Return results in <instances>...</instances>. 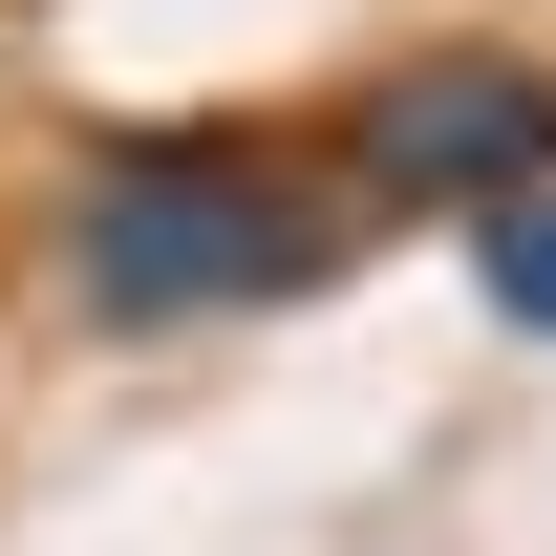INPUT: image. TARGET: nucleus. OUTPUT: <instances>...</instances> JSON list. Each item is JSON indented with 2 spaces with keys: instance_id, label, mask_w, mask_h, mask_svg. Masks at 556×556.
I'll return each mask as SVG.
<instances>
[{
  "instance_id": "nucleus-1",
  "label": "nucleus",
  "mask_w": 556,
  "mask_h": 556,
  "mask_svg": "<svg viewBox=\"0 0 556 556\" xmlns=\"http://www.w3.org/2000/svg\"><path fill=\"white\" fill-rule=\"evenodd\" d=\"M343 172H300L257 129H108L43 214V278H65L86 343H214V321H278L343 278Z\"/></svg>"
},
{
  "instance_id": "nucleus-2",
  "label": "nucleus",
  "mask_w": 556,
  "mask_h": 556,
  "mask_svg": "<svg viewBox=\"0 0 556 556\" xmlns=\"http://www.w3.org/2000/svg\"><path fill=\"white\" fill-rule=\"evenodd\" d=\"M321 172H343V214H535L556 193V65H514V43H428V65H386L321 129Z\"/></svg>"
},
{
  "instance_id": "nucleus-3",
  "label": "nucleus",
  "mask_w": 556,
  "mask_h": 556,
  "mask_svg": "<svg viewBox=\"0 0 556 556\" xmlns=\"http://www.w3.org/2000/svg\"><path fill=\"white\" fill-rule=\"evenodd\" d=\"M471 278H492V321H514V343H556V193H535V214H492Z\"/></svg>"
}]
</instances>
